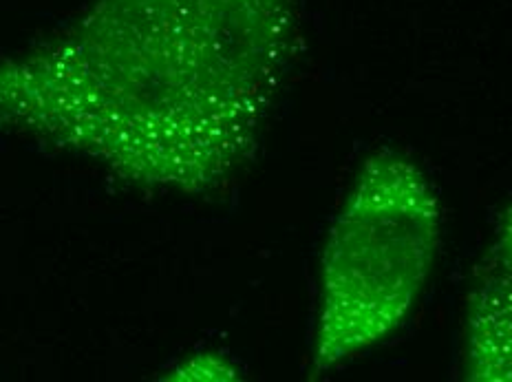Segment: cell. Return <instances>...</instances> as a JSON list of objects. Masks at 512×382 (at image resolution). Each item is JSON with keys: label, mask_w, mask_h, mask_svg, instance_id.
Wrapping results in <instances>:
<instances>
[{"label": "cell", "mask_w": 512, "mask_h": 382, "mask_svg": "<svg viewBox=\"0 0 512 382\" xmlns=\"http://www.w3.org/2000/svg\"><path fill=\"white\" fill-rule=\"evenodd\" d=\"M296 42V0H95L0 67V122L140 182L204 188L254 146Z\"/></svg>", "instance_id": "cell-1"}, {"label": "cell", "mask_w": 512, "mask_h": 382, "mask_svg": "<svg viewBox=\"0 0 512 382\" xmlns=\"http://www.w3.org/2000/svg\"><path fill=\"white\" fill-rule=\"evenodd\" d=\"M440 243V206L407 159L371 157L323 259L316 365L327 369L382 341L409 314Z\"/></svg>", "instance_id": "cell-2"}, {"label": "cell", "mask_w": 512, "mask_h": 382, "mask_svg": "<svg viewBox=\"0 0 512 382\" xmlns=\"http://www.w3.org/2000/svg\"><path fill=\"white\" fill-rule=\"evenodd\" d=\"M466 336L468 376L512 380V208L479 268Z\"/></svg>", "instance_id": "cell-3"}]
</instances>
